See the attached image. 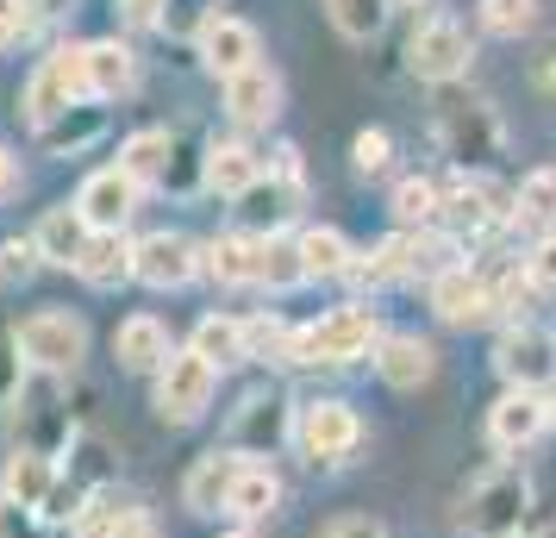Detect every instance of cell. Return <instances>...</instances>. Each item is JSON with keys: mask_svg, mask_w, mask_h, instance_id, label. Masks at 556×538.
<instances>
[{"mask_svg": "<svg viewBox=\"0 0 556 538\" xmlns=\"http://www.w3.org/2000/svg\"><path fill=\"white\" fill-rule=\"evenodd\" d=\"M531 513V483L526 470H488L476 488H469V508H463V526H469V538H519V526H526Z\"/></svg>", "mask_w": 556, "mask_h": 538, "instance_id": "1", "label": "cell"}, {"mask_svg": "<svg viewBox=\"0 0 556 538\" xmlns=\"http://www.w3.org/2000/svg\"><path fill=\"white\" fill-rule=\"evenodd\" d=\"M381 345V320L369 308H338L319 326L294 333V363H356Z\"/></svg>", "mask_w": 556, "mask_h": 538, "instance_id": "2", "label": "cell"}, {"mask_svg": "<svg viewBox=\"0 0 556 538\" xmlns=\"http://www.w3.org/2000/svg\"><path fill=\"white\" fill-rule=\"evenodd\" d=\"M213 388H219V370L194 351H169L163 370H156V413L169 426H194L206 408H213Z\"/></svg>", "mask_w": 556, "mask_h": 538, "instance_id": "3", "label": "cell"}, {"mask_svg": "<svg viewBox=\"0 0 556 538\" xmlns=\"http://www.w3.org/2000/svg\"><path fill=\"white\" fill-rule=\"evenodd\" d=\"M13 351L26 363H38V370H76L81 351H88V326H81L76 313H31V320H20V333H13Z\"/></svg>", "mask_w": 556, "mask_h": 538, "instance_id": "4", "label": "cell"}, {"mask_svg": "<svg viewBox=\"0 0 556 538\" xmlns=\"http://www.w3.org/2000/svg\"><path fill=\"white\" fill-rule=\"evenodd\" d=\"M363 438V420H356L344 401H306L294 413V445H301L313 463H344Z\"/></svg>", "mask_w": 556, "mask_h": 538, "instance_id": "5", "label": "cell"}, {"mask_svg": "<svg viewBox=\"0 0 556 538\" xmlns=\"http://www.w3.org/2000/svg\"><path fill=\"white\" fill-rule=\"evenodd\" d=\"M469 32L456 26V20H426V26L413 32V45H406V63H413V76L419 82H456L469 70Z\"/></svg>", "mask_w": 556, "mask_h": 538, "instance_id": "6", "label": "cell"}, {"mask_svg": "<svg viewBox=\"0 0 556 538\" xmlns=\"http://www.w3.org/2000/svg\"><path fill=\"white\" fill-rule=\"evenodd\" d=\"M494 370H501L513 388L556 383V333H544V326H513V333L494 345Z\"/></svg>", "mask_w": 556, "mask_h": 538, "instance_id": "7", "label": "cell"}, {"mask_svg": "<svg viewBox=\"0 0 556 538\" xmlns=\"http://www.w3.org/2000/svg\"><path fill=\"white\" fill-rule=\"evenodd\" d=\"M194 270H201V251L181 232H151V238L131 245V276L144 288H181L194 283Z\"/></svg>", "mask_w": 556, "mask_h": 538, "instance_id": "8", "label": "cell"}, {"mask_svg": "<svg viewBox=\"0 0 556 538\" xmlns=\"http://www.w3.org/2000/svg\"><path fill=\"white\" fill-rule=\"evenodd\" d=\"M256 26L251 20H231V13H213V20H201V63L213 70L219 82H231L238 70H251L256 63Z\"/></svg>", "mask_w": 556, "mask_h": 538, "instance_id": "9", "label": "cell"}, {"mask_svg": "<svg viewBox=\"0 0 556 538\" xmlns=\"http://www.w3.org/2000/svg\"><path fill=\"white\" fill-rule=\"evenodd\" d=\"M544 426H551V401H544L538 388H513V395H501L494 413H488V445H494V451H519V445H531Z\"/></svg>", "mask_w": 556, "mask_h": 538, "instance_id": "10", "label": "cell"}, {"mask_svg": "<svg viewBox=\"0 0 556 538\" xmlns=\"http://www.w3.org/2000/svg\"><path fill=\"white\" fill-rule=\"evenodd\" d=\"M431 308L438 320H451V326H481L494 301H488V276L469 270V263H451L444 276H431Z\"/></svg>", "mask_w": 556, "mask_h": 538, "instance_id": "11", "label": "cell"}, {"mask_svg": "<svg viewBox=\"0 0 556 538\" xmlns=\"http://www.w3.org/2000/svg\"><path fill=\"white\" fill-rule=\"evenodd\" d=\"M444 145H451L456 163H488V157H501V126H494V113L488 107H469V101H451L444 107Z\"/></svg>", "mask_w": 556, "mask_h": 538, "instance_id": "12", "label": "cell"}, {"mask_svg": "<svg viewBox=\"0 0 556 538\" xmlns=\"http://www.w3.org/2000/svg\"><path fill=\"white\" fill-rule=\"evenodd\" d=\"M131 207H138V182L119 176V170H94L76 195V213L88 220V232H119Z\"/></svg>", "mask_w": 556, "mask_h": 538, "instance_id": "13", "label": "cell"}, {"mask_svg": "<svg viewBox=\"0 0 556 538\" xmlns=\"http://www.w3.org/2000/svg\"><path fill=\"white\" fill-rule=\"evenodd\" d=\"M226 113L238 126H269L281 113V76L269 63H251V70H238L226 82Z\"/></svg>", "mask_w": 556, "mask_h": 538, "instance_id": "14", "label": "cell"}, {"mask_svg": "<svg viewBox=\"0 0 556 538\" xmlns=\"http://www.w3.org/2000/svg\"><path fill=\"white\" fill-rule=\"evenodd\" d=\"M376 370H381V383H388V388H419V383H431L438 351H431L426 338L394 333V338H381V345H376Z\"/></svg>", "mask_w": 556, "mask_h": 538, "instance_id": "15", "label": "cell"}, {"mask_svg": "<svg viewBox=\"0 0 556 538\" xmlns=\"http://www.w3.org/2000/svg\"><path fill=\"white\" fill-rule=\"evenodd\" d=\"M238 463H244V451H206V458H194L188 483H181V501H188L194 513H219L226 508V495H231Z\"/></svg>", "mask_w": 556, "mask_h": 538, "instance_id": "16", "label": "cell"}, {"mask_svg": "<svg viewBox=\"0 0 556 538\" xmlns=\"http://www.w3.org/2000/svg\"><path fill=\"white\" fill-rule=\"evenodd\" d=\"M81 245H88V220H81L76 207H51V213L38 220V232H31L38 263H56V270H76Z\"/></svg>", "mask_w": 556, "mask_h": 538, "instance_id": "17", "label": "cell"}, {"mask_svg": "<svg viewBox=\"0 0 556 538\" xmlns=\"http://www.w3.org/2000/svg\"><path fill=\"white\" fill-rule=\"evenodd\" d=\"M113 358L126 363V370H163V358H169V326H163L156 313H131V320H119V333H113Z\"/></svg>", "mask_w": 556, "mask_h": 538, "instance_id": "18", "label": "cell"}, {"mask_svg": "<svg viewBox=\"0 0 556 538\" xmlns=\"http://www.w3.org/2000/svg\"><path fill=\"white\" fill-rule=\"evenodd\" d=\"M76 276L94 288H113V283H131V238L126 232H88V245L76 257Z\"/></svg>", "mask_w": 556, "mask_h": 538, "instance_id": "19", "label": "cell"}, {"mask_svg": "<svg viewBox=\"0 0 556 538\" xmlns=\"http://www.w3.org/2000/svg\"><path fill=\"white\" fill-rule=\"evenodd\" d=\"M169 157H176V138L169 132H131L126 145H119V176H131L138 188H151V182H169Z\"/></svg>", "mask_w": 556, "mask_h": 538, "instance_id": "20", "label": "cell"}, {"mask_svg": "<svg viewBox=\"0 0 556 538\" xmlns=\"http://www.w3.org/2000/svg\"><path fill=\"white\" fill-rule=\"evenodd\" d=\"M256 182H263V157H256L251 145H213V151H206V188L244 201Z\"/></svg>", "mask_w": 556, "mask_h": 538, "instance_id": "21", "label": "cell"}, {"mask_svg": "<svg viewBox=\"0 0 556 538\" xmlns=\"http://www.w3.org/2000/svg\"><path fill=\"white\" fill-rule=\"evenodd\" d=\"M281 501V483L269 463H238V476H231V495H226V513L238 520H263V513H276Z\"/></svg>", "mask_w": 556, "mask_h": 538, "instance_id": "22", "label": "cell"}, {"mask_svg": "<svg viewBox=\"0 0 556 538\" xmlns=\"http://www.w3.org/2000/svg\"><path fill=\"white\" fill-rule=\"evenodd\" d=\"M294 251H301L306 283H313V276H344V270H351V257H356L338 226H306L301 238H294Z\"/></svg>", "mask_w": 556, "mask_h": 538, "instance_id": "23", "label": "cell"}, {"mask_svg": "<svg viewBox=\"0 0 556 538\" xmlns=\"http://www.w3.org/2000/svg\"><path fill=\"white\" fill-rule=\"evenodd\" d=\"M256 245L263 238H213L201 251V270L213 276V283H226V288H238V283H256Z\"/></svg>", "mask_w": 556, "mask_h": 538, "instance_id": "24", "label": "cell"}, {"mask_svg": "<svg viewBox=\"0 0 556 538\" xmlns=\"http://www.w3.org/2000/svg\"><path fill=\"white\" fill-rule=\"evenodd\" d=\"M131 82H138V57L126 45H88V88H94V101H113V95H126Z\"/></svg>", "mask_w": 556, "mask_h": 538, "instance_id": "25", "label": "cell"}, {"mask_svg": "<svg viewBox=\"0 0 556 538\" xmlns=\"http://www.w3.org/2000/svg\"><path fill=\"white\" fill-rule=\"evenodd\" d=\"M38 132H45V151H51V157H70V151H81V145H94V138H101L106 113L81 101V107H63L51 126H38Z\"/></svg>", "mask_w": 556, "mask_h": 538, "instance_id": "26", "label": "cell"}, {"mask_svg": "<svg viewBox=\"0 0 556 538\" xmlns=\"http://www.w3.org/2000/svg\"><path fill=\"white\" fill-rule=\"evenodd\" d=\"M56 488V463L38 458V451H20V458H7V501H20V508H45V495Z\"/></svg>", "mask_w": 556, "mask_h": 538, "instance_id": "27", "label": "cell"}, {"mask_svg": "<svg viewBox=\"0 0 556 538\" xmlns=\"http://www.w3.org/2000/svg\"><path fill=\"white\" fill-rule=\"evenodd\" d=\"M438 213H451L456 226L481 232L488 220H501V213H513V207H501V195H494L488 182H456L451 195H438Z\"/></svg>", "mask_w": 556, "mask_h": 538, "instance_id": "28", "label": "cell"}, {"mask_svg": "<svg viewBox=\"0 0 556 538\" xmlns=\"http://www.w3.org/2000/svg\"><path fill=\"white\" fill-rule=\"evenodd\" d=\"M194 358H206L213 370L244 363V320H219V313H206L201 326H194Z\"/></svg>", "mask_w": 556, "mask_h": 538, "instance_id": "29", "label": "cell"}, {"mask_svg": "<svg viewBox=\"0 0 556 538\" xmlns=\"http://www.w3.org/2000/svg\"><path fill=\"white\" fill-rule=\"evenodd\" d=\"M406 270H413V238H381L363 263L351 257V270H344V276H356L363 288H381V283H394V276H406Z\"/></svg>", "mask_w": 556, "mask_h": 538, "instance_id": "30", "label": "cell"}, {"mask_svg": "<svg viewBox=\"0 0 556 538\" xmlns=\"http://www.w3.org/2000/svg\"><path fill=\"white\" fill-rule=\"evenodd\" d=\"M281 433H288L281 401H276V395H251L244 413H238V445H244V451H263V445H276Z\"/></svg>", "mask_w": 556, "mask_h": 538, "instance_id": "31", "label": "cell"}, {"mask_svg": "<svg viewBox=\"0 0 556 538\" xmlns=\"http://www.w3.org/2000/svg\"><path fill=\"white\" fill-rule=\"evenodd\" d=\"M26 120L31 126H51L56 113H63V107H81V101H70V88H63V76H56L51 70V57H45V63H38V70H31V82H26Z\"/></svg>", "mask_w": 556, "mask_h": 538, "instance_id": "32", "label": "cell"}, {"mask_svg": "<svg viewBox=\"0 0 556 538\" xmlns=\"http://www.w3.org/2000/svg\"><path fill=\"white\" fill-rule=\"evenodd\" d=\"M326 13L351 45H369V38L388 26V0H326Z\"/></svg>", "mask_w": 556, "mask_h": 538, "instance_id": "33", "label": "cell"}, {"mask_svg": "<svg viewBox=\"0 0 556 538\" xmlns=\"http://www.w3.org/2000/svg\"><path fill=\"white\" fill-rule=\"evenodd\" d=\"M256 283H269V288H294V283H306L294 238H263V245H256Z\"/></svg>", "mask_w": 556, "mask_h": 538, "instance_id": "34", "label": "cell"}, {"mask_svg": "<svg viewBox=\"0 0 556 538\" xmlns=\"http://www.w3.org/2000/svg\"><path fill=\"white\" fill-rule=\"evenodd\" d=\"M394 220H401V226H419V232H426L431 220H438V182L406 176L401 188H394Z\"/></svg>", "mask_w": 556, "mask_h": 538, "instance_id": "35", "label": "cell"}, {"mask_svg": "<svg viewBox=\"0 0 556 538\" xmlns=\"http://www.w3.org/2000/svg\"><path fill=\"white\" fill-rule=\"evenodd\" d=\"M244 358L294 363V333H288L281 320H244Z\"/></svg>", "mask_w": 556, "mask_h": 538, "instance_id": "36", "label": "cell"}, {"mask_svg": "<svg viewBox=\"0 0 556 538\" xmlns=\"http://www.w3.org/2000/svg\"><path fill=\"white\" fill-rule=\"evenodd\" d=\"M531 20H538V0H481V26L494 38H519L531 32Z\"/></svg>", "mask_w": 556, "mask_h": 538, "instance_id": "37", "label": "cell"}, {"mask_svg": "<svg viewBox=\"0 0 556 538\" xmlns=\"http://www.w3.org/2000/svg\"><path fill=\"white\" fill-rule=\"evenodd\" d=\"M513 213H526V220H556V170H531L519 182V195H513Z\"/></svg>", "mask_w": 556, "mask_h": 538, "instance_id": "38", "label": "cell"}, {"mask_svg": "<svg viewBox=\"0 0 556 538\" xmlns=\"http://www.w3.org/2000/svg\"><path fill=\"white\" fill-rule=\"evenodd\" d=\"M51 70L63 76L70 101H94V88H88V45H56V51H51Z\"/></svg>", "mask_w": 556, "mask_h": 538, "instance_id": "39", "label": "cell"}, {"mask_svg": "<svg viewBox=\"0 0 556 538\" xmlns=\"http://www.w3.org/2000/svg\"><path fill=\"white\" fill-rule=\"evenodd\" d=\"M126 513H131V508H113V495H94V501L76 513V538H113Z\"/></svg>", "mask_w": 556, "mask_h": 538, "instance_id": "40", "label": "cell"}, {"mask_svg": "<svg viewBox=\"0 0 556 538\" xmlns=\"http://www.w3.org/2000/svg\"><path fill=\"white\" fill-rule=\"evenodd\" d=\"M351 157H356V170H363V176H381V170H388V157H394V138H388V132H356Z\"/></svg>", "mask_w": 556, "mask_h": 538, "instance_id": "41", "label": "cell"}, {"mask_svg": "<svg viewBox=\"0 0 556 538\" xmlns=\"http://www.w3.org/2000/svg\"><path fill=\"white\" fill-rule=\"evenodd\" d=\"M526 283L538 288V295H556V232L531 245V257H526Z\"/></svg>", "mask_w": 556, "mask_h": 538, "instance_id": "42", "label": "cell"}, {"mask_svg": "<svg viewBox=\"0 0 556 538\" xmlns=\"http://www.w3.org/2000/svg\"><path fill=\"white\" fill-rule=\"evenodd\" d=\"M451 257H456L451 238H431V232H419V238H413V270H431V276H444V270H451Z\"/></svg>", "mask_w": 556, "mask_h": 538, "instance_id": "43", "label": "cell"}, {"mask_svg": "<svg viewBox=\"0 0 556 538\" xmlns=\"http://www.w3.org/2000/svg\"><path fill=\"white\" fill-rule=\"evenodd\" d=\"M319 538H388V526L369 520V513H338V520L319 526Z\"/></svg>", "mask_w": 556, "mask_h": 538, "instance_id": "44", "label": "cell"}, {"mask_svg": "<svg viewBox=\"0 0 556 538\" xmlns=\"http://www.w3.org/2000/svg\"><path fill=\"white\" fill-rule=\"evenodd\" d=\"M31 32V0H0V51Z\"/></svg>", "mask_w": 556, "mask_h": 538, "instance_id": "45", "label": "cell"}, {"mask_svg": "<svg viewBox=\"0 0 556 538\" xmlns=\"http://www.w3.org/2000/svg\"><path fill=\"white\" fill-rule=\"evenodd\" d=\"M38 270V251H31V238H13V245H0V276H31Z\"/></svg>", "mask_w": 556, "mask_h": 538, "instance_id": "46", "label": "cell"}, {"mask_svg": "<svg viewBox=\"0 0 556 538\" xmlns=\"http://www.w3.org/2000/svg\"><path fill=\"white\" fill-rule=\"evenodd\" d=\"M31 520H38L31 508H20V501L0 495V538H31Z\"/></svg>", "mask_w": 556, "mask_h": 538, "instance_id": "47", "label": "cell"}, {"mask_svg": "<svg viewBox=\"0 0 556 538\" xmlns=\"http://www.w3.org/2000/svg\"><path fill=\"white\" fill-rule=\"evenodd\" d=\"M20 395V358H7V338H0V408Z\"/></svg>", "mask_w": 556, "mask_h": 538, "instance_id": "48", "label": "cell"}, {"mask_svg": "<svg viewBox=\"0 0 556 538\" xmlns=\"http://www.w3.org/2000/svg\"><path fill=\"white\" fill-rule=\"evenodd\" d=\"M163 7H169V0H119V13L138 20V26H156V20H163Z\"/></svg>", "mask_w": 556, "mask_h": 538, "instance_id": "49", "label": "cell"}, {"mask_svg": "<svg viewBox=\"0 0 556 538\" xmlns=\"http://www.w3.org/2000/svg\"><path fill=\"white\" fill-rule=\"evenodd\" d=\"M531 82H538L544 95H556V45H544V51H538V63H531Z\"/></svg>", "mask_w": 556, "mask_h": 538, "instance_id": "50", "label": "cell"}, {"mask_svg": "<svg viewBox=\"0 0 556 538\" xmlns=\"http://www.w3.org/2000/svg\"><path fill=\"white\" fill-rule=\"evenodd\" d=\"M113 538H163V533H156V520H151V513H138V508H131L126 520H119V533H113Z\"/></svg>", "mask_w": 556, "mask_h": 538, "instance_id": "51", "label": "cell"}, {"mask_svg": "<svg viewBox=\"0 0 556 538\" xmlns=\"http://www.w3.org/2000/svg\"><path fill=\"white\" fill-rule=\"evenodd\" d=\"M13 188H20V157H13L7 145H0V201H7Z\"/></svg>", "mask_w": 556, "mask_h": 538, "instance_id": "52", "label": "cell"}, {"mask_svg": "<svg viewBox=\"0 0 556 538\" xmlns=\"http://www.w3.org/2000/svg\"><path fill=\"white\" fill-rule=\"evenodd\" d=\"M226 538H256V533H226Z\"/></svg>", "mask_w": 556, "mask_h": 538, "instance_id": "53", "label": "cell"}, {"mask_svg": "<svg viewBox=\"0 0 556 538\" xmlns=\"http://www.w3.org/2000/svg\"><path fill=\"white\" fill-rule=\"evenodd\" d=\"M551 420H556V395H551Z\"/></svg>", "mask_w": 556, "mask_h": 538, "instance_id": "54", "label": "cell"}]
</instances>
